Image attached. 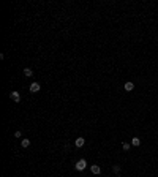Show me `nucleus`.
<instances>
[{
    "instance_id": "obj_1",
    "label": "nucleus",
    "mask_w": 158,
    "mask_h": 177,
    "mask_svg": "<svg viewBox=\"0 0 158 177\" xmlns=\"http://www.w3.org/2000/svg\"><path fill=\"white\" fill-rule=\"evenodd\" d=\"M85 166H87V161H85V158L78 160V161H76V165H74L76 171H84V169H85Z\"/></svg>"
},
{
    "instance_id": "obj_2",
    "label": "nucleus",
    "mask_w": 158,
    "mask_h": 177,
    "mask_svg": "<svg viewBox=\"0 0 158 177\" xmlns=\"http://www.w3.org/2000/svg\"><path fill=\"white\" fill-rule=\"evenodd\" d=\"M29 90H30L32 93H36V92H40V90H41V85L38 84V82H32V84H30V89H29Z\"/></svg>"
},
{
    "instance_id": "obj_3",
    "label": "nucleus",
    "mask_w": 158,
    "mask_h": 177,
    "mask_svg": "<svg viewBox=\"0 0 158 177\" xmlns=\"http://www.w3.org/2000/svg\"><path fill=\"white\" fill-rule=\"evenodd\" d=\"M10 98H11L14 103H19V101H21V95H19V92H16V90L10 93Z\"/></svg>"
},
{
    "instance_id": "obj_4",
    "label": "nucleus",
    "mask_w": 158,
    "mask_h": 177,
    "mask_svg": "<svg viewBox=\"0 0 158 177\" xmlns=\"http://www.w3.org/2000/svg\"><path fill=\"white\" fill-rule=\"evenodd\" d=\"M90 171H92V174H95V176H100L101 174V168L98 166V165H92L90 166Z\"/></svg>"
},
{
    "instance_id": "obj_5",
    "label": "nucleus",
    "mask_w": 158,
    "mask_h": 177,
    "mask_svg": "<svg viewBox=\"0 0 158 177\" xmlns=\"http://www.w3.org/2000/svg\"><path fill=\"white\" fill-rule=\"evenodd\" d=\"M74 144H76V147H82V145L85 144V139H84V138H82V136H79V138H78V139H76V141H74Z\"/></svg>"
},
{
    "instance_id": "obj_6",
    "label": "nucleus",
    "mask_w": 158,
    "mask_h": 177,
    "mask_svg": "<svg viewBox=\"0 0 158 177\" xmlns=\"http://www.w3.org/2000/svg\"><path fill=\"white\" fill-rule=\"evenodd\" d=\"M123 89H125L126 92H131V90H134V84H133V82H125Z\"/></svg>"
},
{
    "instance_id": "obj_7",
    "label": "nucleus",
    "mask_w": 158,
    "mask_h": 177,
    "mask_svg": "<svg viewBox=\"0 0 158 177\" xmlns=\"http://www.w3.org/2000/svg\"><path fill=\"white\" fill-rule=\"evenodd\" d=\"M141 144V139L138 136H134V138H131V145H134V147H138V145Z\"/></svg>"
},
{
    "instance_id": "obj_8",
    "label": "nucleus",
    "mask_w": 158,
    "mask_h": 177,
    "mask_svg": "<svg viewBox=\"0 0 158 177\" xmlns=\"http://www.w3.org/2000/svg\"><path fill=\"white\" fill-rule=\"evenodd\" d=\"M21 145H22V149H27L30 145V139H22L21 141Z\"/></svg>"
},
{
    "instance_id": "obj_9",
    "label": "nucleus",
    "mask_w": 158,
    "mask_h": 177,
    "mask_svg": "<svg viewBox=\"0 0 158 177\" xmlns=\"http://www.w3.org/2000/svg\"><path fill=\"white\" fill-rule=\"evenodd\" d=\"M32 74H33V71L30 70V68H25V70H24V76L25 77H30Z\"/></svg>"
},
{
    "instance_id": "obj_10",
    "label": "nucleus",
    "mask_w": 158,
    "mask_h": 177,
    "mask_svg": "<svg viewBox=\"0 0 158 177\" xmlns=\"http://www.w3.org/2000/svg\"><path fill=\"white\" fill-rule=\"evenodd\" d=\"M122 147H123V150H125V152H128V150H130V147H131V144H130V142H123Z\"/></svg>"
},
{
    "instance_id": "obj_11",
    "label": "nucleus",
    "mask_w": 158,
    "mask_h": 177,
    "mask_svg": "<svg viewBox=\"0 0 158 177\" xmlns=\"http://www.w3.org/2000/svg\"><path fill=\"white\" fill-rule=\"evenodd\" d=\"M112 171H114V174H120V166H119V165H114V166H112Z\"/></svg>"
},
{
    "instance_id": "obj_12",
    "label": "nucleus",
    "mask_w": 158,
    "mask_h": 177,
    "mask_svg": "<svg viewBox=\"0 0 158 177\" xmlns=\"http://www.w3.org/2000/svg\"><path fill=\"white\" fill-rule=\"evenodd\" d=\"M14 136H16V138H21V136H22V133H21V131H16Z\"/></svg>"
},
{
    "instance_id": "obj_13",
    "label": "nucleus",
    "mask_w": 158,
    "mask_h": 177,
    "mask_svg": "<svg viewBox=\"0 0 158 177\" xmlns=\"http://www.w3.org/2000/svg\"><path fill=\"white\" fill-rule=\"evenodd\" d=\"M108 177H109V176H108Z\"/></svg>"
}]
</instances>
